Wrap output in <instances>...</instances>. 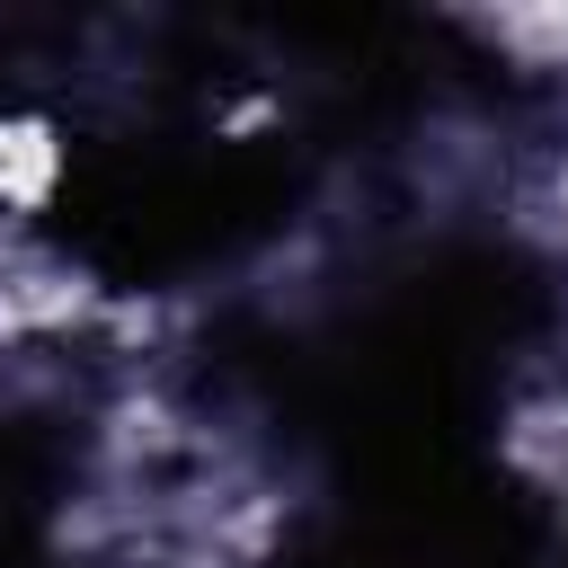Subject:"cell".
Wrapping results in <instances>:
<instances>
[{"instance_id":"cell-1","label":"cell","mask_w":568,"mask_h":568,"mask_svg":"<svg viewBox=\"0 0 568 568\" xmlns=\"http://www.w3.org/2000/svg\"><path fill=\"white\" fill-rule=\"evenodd\" d=\"M62 186V142L44 115H0V204L36 213L44 195Z\"/></svg>"}]
</instances>
